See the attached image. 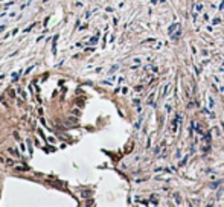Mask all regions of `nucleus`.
<instances>
[{
    "instance_id": "nucleus-1",
    "label": "nucleus",
    "mask_w": 224,
    "mask_h": 207,
    "mask_svg": "<svg viewBox=\"0 0 224 207\" xmlns=\"http://www.w3.org/2000/svg\"><path fill=\"white\" fill-rule=\"evenodd\" d=\"M177 29H180V23H174V24H171V26H169V29H168V34L171 35V34H174V32L177 31Z\"/></svg>"
},
{
    "instance_id": "nucleus-2",
    "label": "nucleus",
    "mask_w": 224,
    "mask_h": 207,
    "mask_svg": "<svg viewBox=\"0 0 224 207\" xmlns=\"http://www.w3.org/2000/svg\"><path fill=\"white\" fill-rule=\"evenodd\" d=\"M180 37H181V29H177L175 34H171V40L177 41V40H180Z\"/></svg>"
},
{
    "instance_id": "nucleus-3",
    "label": "nucleus",
    "mask_w": 224,
    "mask_h": 207,
    "mask_svg": "<svg viewBox=\"0 0 224 207\" xmlns=\"http://www.w3.org/2000/svg\"><path fill=\"white\" fill-rule=\"evenodd\" d=\"M56 41H58V35L53 37V43H52V52H53V53L56 52Z\"/></svg>"
},
{
    "instance_id": "nucleus-4",
    "label": "nucleus",
    "mask_w": 224,
    "mask_h": 207,
    "mask_svg": "<svg viewBox=\"0 0 224 207\" xmlns=\"http://www.w3.org/2000/svg\"><path fill=\"white\" fill-rule=\"evenodd\" d=\"M70 114H72V116H76V117H79V116H81V111H79V108H73L72 111H70Z\"/></svg>"
},
{
    "instance_id": "nucleus-5",
    "label": "nucleus",
    "mask_w": 224,
    "mask_h": 207,
    "mask_svg": "<svg viewBox=\"0 0 224 207\" xmlns=\"http://www.w3.org/2000/svg\"><path fill=\"white\" fill-rule=\"evenodd\" d=\"M98 38H99V32H98V34H96V35L93 37V38H90L89 44H96V43H98Z\"/></svg>"
},
{
    "instance_id": "nucleus-6",
    "label": "nucleus",
    "mask_w": 224,
    "mask_h": 207,
    "mask_svg": "<svg viewBox=\"0 0 224 207\" xmlns=\"http://www.w3.org/2000/svg\"><path fill=\"white\" fill-rule=\"evenodd\" d=\"M90 195H92V190H82V192H81V196L82 198H89Z\"/></svg>"
},
{
    "instance_id": "nucleus-7",
    "label": "nucleus",
    "mask_w": 224,
    "mask_h": 207,
    "mask_svg": "<svg viewBox=\"0 0 224 207\" xmlns=\"http://www.w3.org/2000/svg\"><path fill=\"white\" fill-rule=\"evenodd\" d=\"M8 152H9V154H12L14 157H20V154L17 152V149H14V148H9V149H8Z\"/></svg>"
},
{
    "instance_id": "nucleus-8",
    "label": "nucleus",
    "mask_w": 224,
    "mask_h": 207,
    "mask_svg": "<svg viewBox=\"0 0 224 207\" xmlns=\"http://www.w3.org/2000/svg\"><path fill=\"white\" fill-rule=\"evenodd\" d=\"M154 96H156V93H151V96H148V104H154L152 101H154Z\"/></svg>"
},
{
    "instance_id": "nucleus-9",
    "label": "nucleus",
    "mask_w": 224,
    "mask_h": 207,
    "mask_svg": "<svg viewBox=\"0 0 224 207\" xmlns=\"http://www.w3.org/2000/svg\"><path fill=\"white\" fill-rule=\"evenodd\" d=\"M5 164H6V166H14V160H12V158H8Z\"/></svg>"
},
{
    "instance_id": "nucleus-10",
    "label": "nucleus",
    "mask_w": 224,
    "mask_h": 207,
    "mask_svg": "<svg viewBox=\"0 0 224 207\" xmlns=\"http://www.w3.org/2000/svg\"><path fill=\"white\" fill-rule=\"evenodd\" d=\"M18 93H20V94H22V98H23V101H26V99H28V94H26V93H24V92H22V90H18Z\"/></svg>"
},
{
    "instance_id": "nucleus-11",
    "label": "nucleus",
    "mask_w": 224,
    "mask_h": 207,
    "mask_svg": "<svg viewBox=\"0 0 224 207\" xmlns=\"http://www.w3.org/2000/svg\"><path fill=\"white\" fill-rule=\"evenodd\" d=\"M76 105L78 107H82V105H84V101H82V99H76Z\"/></svg>"
},
{
    "instance_id": "nucleus-12",
    "label": "nucleus",
    "mask_w": 224,
    "mask_h": 207,
    "mask_svg": "<svg viewBox=\"0 0 224 207\" xmlns=\"http://www.w3.org/2000/svg\"><path fill=\"white\" fill-rule=\"evenodd\" d=\"M169 88H171V85L168 84L166 87H165V92H163V96H165V94H168V93H169Z\"/></svg>"
},
{
    "instance_id": "nucleus-13",
    "label": "nucleus",
    "mask_w": 224,
    "mask_h": 207,
    "mask_svg": "<svg viewBox=\"0 0 224 207\" xmlns=\"http://www.w3.org/2000/svg\"><path fill=\"white\" fill-rule=\"evenodd\" d=\"M20 149H22V152H23V151H26V145H24L23 142H20Z\"/></svg>"
},
{
    "instance_id": "nucleus-14",
    "label": "nucleus",
    "mask_w": 224,
    "mask_h": 207,
    "mask_svg": "<svg viewBox=\"0 0 224 207\" xmlns=\"http://www.w3.org/2000/svg\"><path fill=\"white\" fill-rule=\"evenodd\" d=\"M14 137H15V140L22 142V139H20V136H18V132H17V131H14Z\"/></svg>"
},
{
    "instance_id": "nucleus-15",
    "label": "nucleus",
    "mask_w": 224,
    "mask_h": 207,
    "mask_svg": "<svg viewBox=\"0 0 224 207\" xmlns=\"http://www.w3.org/2000/svg\"><path fill=\"white\" fill-rule=\"evenodd\" d=\"M53 149H55L53 146H47V148H44V151H47V152H53Z\"/></svg>"
},
{
    "instance_id": "nucleus-16",
    "label": "nucleus",
    "mask_w": 224,
    "mask_h": 207,
    "mask_svg": "<svg viewBox=\"0 0 224 207\" xmlns=\"http://www.w3.org/2000/svg\"><path fill=\"white\" fill-rule=\"evenodd\" d=\"M34 26H35V24H31V26H28L26 29H24V32H29V31H32V29H34Z\"/></svg>"
},
{
    "instance_id": "nucleus-17",
    "label": "nucleus",
    "mask_w": 224,
    "mask_h": 207,
    "mask_svg": "<svg viewBox=\"0 0 224 207\" xmlns=\"http://www.w3.org/2000/svg\"><path fill=\"white\" fill-rule=\"evenodd\" d=\"M8 94H9L11 98H15V92H14V90H9V92H8Z\"/></svg>"
},
{
    "instance_id": "nucleus-18",
    "label": "nucleus",
    "mask_w": 224,
    "mask_h": 207,
    "mask_svg": "<svg viewBox=\"0 0 224 207\" xmlns=\"http://www.w3.org/2000/svg\"><path fill=\"white\" fill-rule=\"evenodd\" d=\"M90 15H92V12H90V11H87V12H85V17H84V18H85V20H89V18H90Z\"/></svg>"
},
{
    "instance_id": "nucleus-19",
    "label": "nucleus",
    "mask_w": 224,
    "mask_h": 207,
    "mask_svg": "<svg viewBox=\"0 0 224 207\" xmlns=\"http://www.w3.org/2000/svg\"><path fill=\"white\" fill-rule=\"evenodd\" d=\"M17 171H28V168H26V166H18Z\"/></svg>"
},
{
    "instance_id": "nucleus-20",
    "label": "nucleus",
    "mask_w": 224,
    "mask_h": 207,
    "mask_svg": "<svg viewBox=\"0 0 224 207\" xmlns=\"http://www.w3.org/2000/svg\"><path fill=\"white\" fill-rule=\"evenodd\" d=\"M195 9H197L198 12H200V11H203V6H201V5H197V8H195Z\"/></svg>"
},
{
    "instance_id": "nucleus-21",
    "label": "nucleus",
    "mask_w": 224,
    "mask_h": 207,
    "mask_svg": "<svg viewBox=\"0 0 224 207\" xmlns=\"http://www.w3.org/2000/svg\"><path fill=\"white\" fill-rule=\"evenodd\" d=\"M122 93H123V94L128 93V88H127V87H123V88H122Z\"/></svg>"
},
{
    "instance_id": "nucleus-22",
    "label": "nucleus",
    "mask_w": 224,
    "mask_h": 207,
    "mask_svg": "<svg viewBox=\"0 0 224 207\" xmlns=\"http://www.w3.org/2000/svg\"><path fill=\"white\" fill-rule=\"evenodd\" d=\"M133 102H134V105H139V104H140V101H139V99H134Z\"/></svg>"
},
{
    "instance_id": "nucleus-23",
    "label": "nucleus",
    "mask_w": 224,
    "mask_h": 207,
    "mask_svg": "<svg viewBox=\"0 0 224 207\" xmlns=\"http://www.w3.org/2000/svg\"><path fill=\"white\" fill-rule=\"evenodd\" d=\"M209 105H210V107H213V101H212V98H209Z\"/></svg>"
},
{
    "instance_id": "nucleus-24",
    "label": "nucleus",
    "mask_w": 224,
    "mask_h": 207,
    "mask_svg": "<svg viewBox=\"0 0 224 207\" xmlns=\"http://www.w3.org/2000/svg\"><path fill=\"white\" fill-rule=\"evenodd\" d=\"M3 78H5V75H0V81H2V79H3Z\"/></svg>"
}]
</instances>
